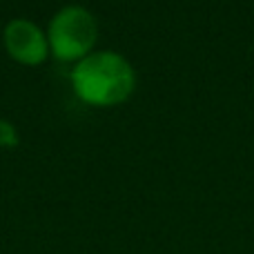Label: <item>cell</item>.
Wrapping results in <instances>:
<instances>
[{
  "mask_svg": "<svg viewBox=\"0 0 254 254\" xmlns=\"http://www.w3.org/2000/svg\"><path fill=\"white\" fill-rule=\"evenodd\" d=\"M16 143H18L16 127L9 123V121L0 119V145H2V147H13Z\"/></svg>",
  "mask_w": 254,
  "mask_h": 254,
  "instance_id": "cell-4",
  "label": "cell"
},
{
  "mask_svg": "<svg viewBox=\"0 0 254 254\" xmlns=\"http://www.w3.org/2000/svg\"><path fill=\"white\" fill-rule=\"evenodd\" d=\"M4 47L18 63L25 65H38L49 54L47 34H43L36 22L25 18H13L4 27Z\"/></svg>",
  "mask_w": 254,
  "mask_h": 254,
  "instance_id": "cell-3",
  "label": "cell"
},
{
  "mask_svg": "<svg viewBox=\"0 0 254 254\" xmlns=\"http://www.w3.org/2000/svg\"><path fill=\"white\" fill-rule=\"evenodd\" d=\"M71 85L80 101L96 107L123 103L136 85L134 67L116 52H92L76 63Z\"/></svg>",
  "mask_w": 254,
  "mask_h": 254,
  "instance_id": "cell-1",
  "label": "cell"
},
{
  "mask_svg": "<svg viewBox=\"0 0 254 254\" xmlns=\"http://www.w3.org/2000/svg\"><path fill=\"white\" fill-rule=\"evenodd\" d=\"M98 25L92 11L80 4H67L52 18L47 29L49 52L58 61H80L96 43Z\"/></svg>",
  "mask_w": 254,
  "mask_h": 254,
  "instance_id": "cell-2",
  "label": "cell"
}]
</instances>
